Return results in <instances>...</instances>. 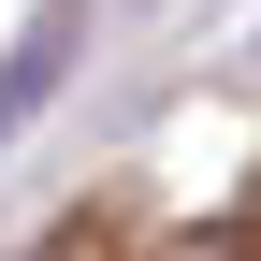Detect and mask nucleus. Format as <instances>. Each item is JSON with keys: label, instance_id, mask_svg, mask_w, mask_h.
Wrapping results in <instances>:
<instances>
[{"label": "nucleus", "instance_id": "obj_1", "mask_svg": "<svg viewBox=\"0 0 261 261\" xmlns=\"http://www.w3.org/2000/svg\"><path fill=\"white\" fill-rule=\"evenodd\" d=\"M58 58H73V29H29V44H15V73H0V145H15V116L58 87Z\"/></svg>", "mask_w": 261, "mask_h": 261}, {"label": "nucleus", "instance_id": "obj_2", "mask_svg": "<svg viewBox=\"0 0 261 261\" xmlns=\"http://www.w3.org/2000/svg\"><path fill=\"white\" fill-rule=\"evenodd\" d=\"M174 261H261V247H174Z\"/></svg>", "mask_w": 261, "mask_h": 261}]
</instances>
